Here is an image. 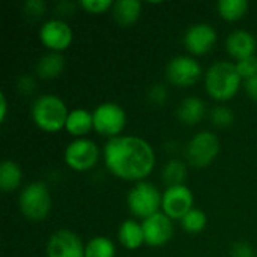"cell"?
<instances>
[{"label": "cell", "mask_w": 257, "mask_h": 257, "mask_svg": "<svg viewBox=\"0 0 257 257\" xmlns=\"http://www.w3.org/2000/svg\"><path fill=\"white\" fill-rule=\"evenodd\" d=\"M116 247L111 239L105 236H95L87 241L84 257H114Z\"/></svg>", "instance_id": "25"}, {"label": "cell", "mask_w": 257, "mask_h": 257, "mask_svg": "<svg viewBox=\"0 0 257 257\" xmlns=\"http://www.w3.org/2000/svg\"><path fill=\"white\" fill-rule=\"evenodd\" d=\"M117 239L126 250H139L145 244V233L142 223L136 220H125L119 226Z\"/></svg>", "instance_id": "19"}, {"label": "cell", "mask_w": 257, "mask_h": 257, "mask_svg": "<svg viewBox=\"0 0 257 257\" xmlns=\"http://www.w3.org/2000/svg\"><path fill=\"white\" fill-rule=\"evenodd\" d=\"M111 14L120 27H131L142 15V3L139 0H117L113 3Z\"/></svg>", "instance_id": "18"}, {"label": "cell", "mask_w": 257, "mask_h": 257, "mask_svg": "<svg viewBox=\"0 0 257 257\" xmlns=\"http://www.w3.org/2000/svg\"><path fill=\"white\" fill-rule=\"evenodd\" d=\"M86 245L81 238L68 229H60L54 232L45 247L47 257H84Z\"/></svg>", "instance_id": "11"}, {"label": "cell", "mask_w": 257, "mask_h": 257, "mask_svg": "<svg viewBox=\"0 0 257 257\" xmlns=\"http://www.w3.org/2000/svg\"><path fill=\"white\" fill-rule=\"evenodd\" d=\"M30 114L33 123L41 131L54 134L65 128L69 111L60 96L47 93L38 96L33 101Z\"/></svg>", "instance_id": "3"}, {"label": "cell", "mask_w": 257, "mask_h": 257, "mask_svg": "<svg viewBox=\"0 0 257 257\" xmlns=\"http://www.w3.org/2000/svg\"><path fill=\"white\" fill-rule=\"evenodd\" d=\"M148 101L154 107H164L169 101V90L164 84L157 83L148 90Z\"/></svg>", "instance_id": "29"}, {"label": "cell", "mask_w": 257, "mask_h": 257, "mask_svg": "<svg viewBox=\"0 0 257 257\" xmlns=\"http://www.w3.org/2000/svg\"><path fill=\"white\" fill-rule=\"evenodd\" d=\"M93 128L99 136L116 139L122 136L126 125V113L116 102H102L93 111Z\"/></svg>", "instance_id": "7"}, {"label": "cell", "mask_w": 257, "mask_h": 257, "mask_svg": "<svg viewBox=\"0 0 257 257\" xmlns=\"http://www.w3.org/2000/svg\"><path fill=\"white\" fill-rule=\"evenodd\" d=\"M230 257H256V250L253 248L251 244L245 241H239L233 244L230 250Z\"/></svg>", "instance_id": "31"}, {"label": "cell", "mask_w": 257, "mask_h": 257, "mask_svg": "<svg viewBox=\"0 0 257 257\" xmlns=\"http://www.w3.org/2000/svg\"><path fill=\"white\" fill-rule=\"evenodd\" d=\"M256 38L247 30H235L226 39V51L236 62L250 56H256Z\"/></svg>", "instance_id": "15"}, {"label": "cell", "mask_w": 257, "mask_h": 257, "mask_svg": "<svg viewBox=\"0 0 257 257\" xmlns=\"http://www.w3.org/2000/svg\"><path fill=\"white\" fill-rule=\"evenodd\" d=\"M235 66H236V71L241 75L242 81L253 78L257 75V56H250L247 59L238 60V62H235Z\"/></svg>", "instance_id": "28"}, {"label": "cell", "mask_w": 257, "mask_h": 257, "mask_svg": "<svg viewBox=\"0 0 257 257\" xmlns=\"http://www.w3.org/2000/svg\"><path fill=\"white\" fill-rule=\"evenodd\" d=\"M202 66L193 56H176L166 66V78L176 87H191L202 77Z\"/></svg>", "instance_id": "9"}, {"label": "cell", "mask_w": 257, "mask_h": 257, "mask_svg": "<svg viewBox=\"0 0 257 257\" xmlns=\"http://www.w3.org/2000/svg\"><path fill=\"white\" fill-rule=\"evenodd\" d=\"M145 244L149 247H163L170 242L173 236V220L164 212H157L142 221Z\"/></svg>", "instance_id": "14"}, {"label": "cell", "mask_w": 257, "mask_h": 257, "mask_svg": "<svg viewBox=\"0 0 257 257\" xmlns=\"http://www.w3.org/2000/svg\"><path fill=\"white\" fill-rule=\"evenodd\" d=\"M65 130L69 136L75 139H86V136L95 130L93 128V114L84 108H75L69 111Z\"/></svg>", "instance_id": "17"}, {"label": "cell", "mask_w": 257, "mask_h": 257, "mask_svg": "<svg viewBox=\"0 0 257 257\" xmlns=\"http://www.w3.org/2000/svg\"><path fill=\"white\" fill-rule=\"evenodd\" d=\"M23 181V170L21 167L12 161L5 160L0 164V188L3 193H11L21 185Z\"/></svg>", "instance_id": "21"}, {"label": "cell", "mask_w": 257, "mask_h": 257, "mask_svg": "<svg viewBox=\"0 0 257 257\" xmlns=\"http://www.w3.org/2000/svg\"><path fill=\"white\" fill-rule=\"evenodd\" d=\"M248 6L250 5L247 0H220L217 3V11L224 21L235 23L245 17V14L248 12Z\"/></svg>", "instance_id": "22"}, {"label": "cell", "mask_w": 257, "mask_h": 257, "mask_svg": "<svg viewBox=\"0 0 257 257\" xmlns=\"http://www.w3.org/2000/svg\"><path fill=\"white\" fill-rule=\"evenodd\" d=\"M217 42V30L206 23L193 24L184 35V47L191 56L208 54Z\"/></svg>", "instance_id": "13"}, {"label": "cell", "mask_w": 257, "mask_h": 257, "mask_svg": "<svg viewBox=\"0 0 257 257\" xmlns=\"http://www.w3.org/2000/svg\"><path fill=\"white\" fill-rule=\"evenodd\" d=\"M39 39L48 51L62 53L71 47L74 41V32L68 23L59 18H53L41 26Z\"/></svg>", "instance_id": "10"}, {"label": "cell", "mask_w": 257, "mask_h": 257, "mask_svg": "<svg viewBox=\"0 0 257 257\" xmlns=\"http://www.w3.org/2000/svg\"><path fill=\"white\" fill-rule=\"evenodd\" d=\"M194 208V194L187 185L167 187L163 193V212L172 220H181Z\"/></svg>", "instance_id": "12"}, {"label": "cell", "mask_w": 257, "mask_h": 257, "mask_svg": "<svg viewBox=\"0 0 257 257\" xmlns=\"http://www.w3.org/2000/svg\"><path fill=\"white\" fill-rule=\"evenodd\" d=\"M188 175L187 164L181 160H170L164 164L161 178L167 187H176V185H185V179Z\"/></svg>", "instance_id": "23"}, {"label": "cell", "mask_w": 257, "mask_h": 257, "mask_svg": "<svg viewBox=\"0 0 257 257\" xmlns=\"http://www.w3.org/2000/svg\"><path fill=\"white\" fill-rule=\"evenodd\" d=\"M209 119L211 123L217 128H229L235 122V114L229 107L221 104V105H215L209 111Z\"/></svg>", "instance_id": "26"}, {"label": "cell", "mask_w": 257, "mask_h": 257, "mask_svg": "<svg viewBox=\"0 0 257 257\" xmlns=\"http://www.w3.org/2000/svg\"><path fill=\"white\" fill-rule=\"evenodd\" d=\"M6 114H8V99L5 93H0V122L6 120Z\"/></svg>", "instance_id": "34"}, {"label": "cell", "mask_w": 257, "mask_h": 257, "mask_svg": "<svg viewBox=\"0 0 257 257\" xmlns=\"http://www.w3.org/2000/svg\"><path fill=\"white\" fill-rule=\"evenodd\" d=\"M206 114V104L199 96H187L181 101L176 110V117L187 126H194L202 122Z\"/></svg>", "instance_id": "16"}, {"label": "cell", "mask_w": 257, "mask_h": 257, "mask_svg": "<svg viewBox=\"0 0 257 257\" xmlns=\"http://www.w3.org/2000/svg\"><path fill=\"white\" fill-rule=\"evenodd\" d=\"M242 86H244V90H245L247 96L257 102V75L253 77V78L245 80Z\"/></svg>", "instance_id": "33"}, {"label": "cell", "mask_w": 257, "mask_h": 257, "mask_svg": "<svg viewBox=\"0 0 257 257\" xmlns=\"http://www.w3.org/2000/svg\"><path fill=\"white\" fill-rule=\"evenodd\" d=\"M17 90L21 95H32L36 90V81L32 75H21L17 80Z\"/></svg>", "instance_id": "32"}, {"label": "cell", "mask_w": 257, "mask_h": 257, "mask_svg": "<svg viewBox=\"0 0 257 257\" xmlns=\"http://www.w3.org/2000/svg\"><path fill=\"white\" fill-rule=\"evenodd\" d=\"M163 203V193L146 181L137 182L126 196V205L130 212L142 220L152 217L154 214L160 212Z\"/></svg>", "instance_id": "5"}, {"label": "cell", "mask_w": 257, "mask_h": 257, "mask_svg": "<svg viewBox=\"0 0 257 257\" xmlns=\"http://www.w3.org/2000/svg\"><path fill=\"white\" fill-rule=\"evenodd\" d=\"M47 9V3L42 2V0H27L24 3V11L29 17H33V18H39L44 15Z\"/></svg>", "instance_id": "30"}, {"label": "cell", "mask_w": 257, "mask_h": 257, "mask_svg": "<svg viewBox=\"0 0 257 257\" xmlns=\"http://www.w3.org/2000/svg\"><path fill=\"white\" fill-rule=\"evenodd\" d=\"M102 157L108 172L123 181L142 182L155 167V152L149 142L136 136L107 140Z\"/></svg>", "instance_id": "1"}, {"label": "cell", "mask_w": 257, "mask_h": 257, "mask_svg": "<svg viewBox=\"0 0 257 257\" xmlns=\"http://www.w3.org/2000/svg\"><path fill=\"white\" fill-rule=\"evenodd\" d=\"M35 69H36V75L42 80L57 78L65 69V57L62 56V53L48 51L38 60Z\"/></svg>", "instance_id": "20"}, {"label": "cell", "mask_w": 257, "mask_h": 257, "mask_svg": "<svg viewBox=\"0 0 257 257\" xmlns=\"http://www.w3.org/2000/svg\"><path fill=\"white\" fill-rule=\"evenodd\" d=\"M242 78L236 71V66L233 62H217L205 74V89L206 93L218 101V102H227L239 92Z\"/></svg>", "instance_id": "2"}, {"label": "cell", "mask_w": 257, "mask_h": 257, "mask_svg": "<svg viewBox=\"0 0 257 257\" xmlns=\"http://www.w3.org/2000/svg\"><path fill=\"white\" fill-rule=\"evenodd\" d=\"M51 194L48 187L41 182L27 184L18 196V208L24 218L39 223L44 221L51 211Z\"/></svg>", "instance_id": "4"}, {"label": "cell", "mask_w": 257, "mask_h": 257, "mask_svg": "<svg viewBox=\"0 0 257 257\" xmlns=\"http://www.w3.org/2000/svg\"><path fill=\"white\" fill-rule=\"evenodd\" d=\"M63 158L71 170L89 172L99 160V149L96 143L89 139H75L66 146Z\"/></svg>", "instance_id": "8"}, {"label": "cell", "mask_w": 257, "mask_h": 257, "mask_svg": "<svg viewBox=\"0 0 257 257\" xmlns=\"http://www.w3.org/2000/svg\"><path fill=\"white\" fill-rule=\"evenodd\" d=\"M111 0H81L80 2V8L84 9L87 14L92 15H102L108 11H111L113 8Z\"/></svg>", "instance_id": "27"}, {"label": "cell", "mask_w": 257, "mask_h": 257, "mask_svg": "<svg viewBox=\"0 0 257 257\" xmlns=\"http://www.w3.org/2000/svg\"><path fill=\"white\" fill-rule=\"evenodd\" d=\"M181 227L184 229L185 233H190V235H197V233H202L205 229H206V224H208V217L206 214L199 209V208H193L190 212H187L181 220Z\"/></svg>", "instance_id": "24"}, {"label": "cell", "mask_w": 257, "mask_h": 257, "mask_svg": "<svg viewBox=\"0 0 257 257\" xmlns=\"http://www.w3.org/2000/svg\"><path fill=\"white\" fill-rule=\"evenodd\" d=\"M220 154V139L211 131H200L191 137L185 148L187 163L194 169L211 166Z\"/></svg>", "instance_id": "6"}]
</instances>
